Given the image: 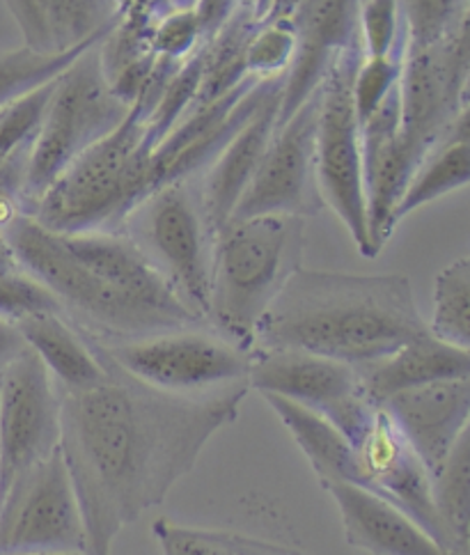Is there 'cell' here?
<instances>
[{
    "instance_id": "1",
    "label": "cell",
    "mask_w": 470,
    "mask_h": 555,
    "mask_svg": "<svg viewBox=\"0 0 470 555\" xmlns=\"http://www.w3.org/2000/svg\"><path fill=\"white\" fill-rule=\"evenodd\" d=\"M94 351L104 379L81 390L57 388L61 454L81 507L86 555H113L120 532L161 505L213 436L239 418L250 388L239 382L200 395L168 392Z\"/></svg>"
},
{
    "instance_id": "2",
    "label": "cell",
    "mask_w": 470,
    "mask_h": 555,
    "mask_svg": "<svg viewBox=\"0 0 470 555\" xmlns=\"http://www.w3.org/2000/svg\"><path fill=\"white\" fill-rule=\"evenodd\" d=\"M425 333L406 275L301 267L264 312L252 349H299L358 367Z\"/></svg>"
},
{
    "instance_id": "3",
    "label": "cell",
    "mask_w": 470,
    "mask_h": 555,
    "mask_svg": "<svg viewBox=\"0 0 470 555\" xmlns=\"http://www.w3.org/2000/svg\"><path fill=\"white\" fill-rule=\"evenodd\" d=\"M305 221L297 216H232L213 230L207 324L244 351L289 278L301 269Z\"/></svg>"
},
{
    "instance_id": "4",
    "label": "cell",
    "mask_w": 470,
    "mask_h": 555,
    "mask_svg": "<svg viewBox=\"0 0 470 555\" xmlns=\"http://www.w3.org/2000/svg\"><path fill=\"white\" fill-rule=\"evenodd\" d=\"M147 141V96L125 122L74 162L39 197L32 218L51 232H117L154 191Z\"/></svg>"
},
{
    "instance_id": "5",
    "label": "cell",
    "mask_w": 470,
    "mask_h": 555,
    "mask_svg": "<svg viewBox=\"0 0 470 555\" xmlns=\"http://www.w3.org/2000/svg\"><path fill=\"white\" fill-rule=\"evenodd\" d=\"M5 236L24 275L44 287L61 312L88 338L120 343L188 328L113 285L106 275L76 257L61 234L39 225L32 216H18Z\"/></svg>"
},
{
    "instance_id": "6",
    "label": "cell",
    "mask_w": 470,
    "mask_h": 555,
    "mask_svg": "<svg viewBox=\"0 0 470 555\" xmlns=\"http://www.w3.org/2000/svg\"><path fill=\"white\" fill-rule=\"evenodd\" d=\"M131 106L110 88L100 61V44L78 55L55 78L30 147V214L57 177L125 122Z\"/></svg>"
},
{
    "instance_id": "7",
    "label": "cell",
    "mask_w": 470,
    "mask_h": 555,
    "mask_svg": "<svg viewBox=\"0 0 470 555\" xmlns=\"http://www.w3.org/2000/svg\"><path fill=\"white\" fill-rule=\"evenodd\" d=\"M122 232L174 296L207 324L213 232L195 182H172L152 191L127 216Z\"/></svg>"
},
{
    "instance_id": "8",
    "label": "cell",
    "mask_w": 470,
    "mask_h": 555,
    "mask_svg": "<svg viewBox=\"0 0 470 555\" xmlns=\"http://www.w3.org/2000/svg\"><path fill=\"white\" fill-rule=\"evenodd\" d=\"M361 57V47L340 53L319 86L315 164L324 207L340 218L361 255L371 260L375 255L369 246L363 191L361 120L351 96V83Z\"/></svg>"
},
{
    "instance_id": "9",
    "label": "cell",
    "mask_w": 470,
    "mask_h": 555,
    "mask_svg": "<svg viewBox=\"0 0 470 555\" xmlns=\"http://www.w3.org/2000/svg\"><path fill=\"white\" fill-rule=\"evenodd\" d=\"M88 343L139 382L180 395H200L246 382L250 363V351L232 345L209 326L174 328L120 343L94 338Z\"/></svg>"
},
{
    "instance_id": "10",
    "label": "cell",
    "mask_w": 470,
    "mask_h": 555,
    "mask_svg": "<svg viewBox=\"0 0 470 555\" xmlns=\"http://www.w3.org/2000/svg\"><path fill=\"white\" fill-rule=\"evenodd\" d=\"M86 555L81 507L61 450L0 495V555Z\"/></svg>"
},
{
    "instance_id": "11",
    "label": "cell",
    "mask_w": 470,
    "mask_h": 555,
    "mask_svg": "<svg viewBox=\"0 0 470 555\" xmlns=\"http://www.w3.org/2000/svg\"><path fill=\"white\" fill-rule=\"evenodd\" d=\"M468 28L432 47H406L397 86L400 129L414 166L470 108Z\"/></svg>"
},
{
    "instance_id": "12",
    "label": "cell",
    "mask_w": 470,
    "mask_h": 555,
    "mask_svg": "<svg viewBox=\"0 0 470 555\" xmlns=\"http://www.w3.org/2000/svg\"><path fill=\"white\" fill-rule=\"evenodd\" d=\"M246 384L324 415L347 441L379 406L365 395L354 365L299 349H250Z\"/></svg>"
},
{
    "instance_id": "13",
    "label": "cell",
    "mask_w": 470,
    "mask_h": 555,
    "mask_svg": "<svg viewBox=\"0 0 470 555\" xmlns=\"http://www.w3.org/2000/svg\"><path fill=\"white\" fill-rule=\"evenodd\" d=\"M61 390L26 347L0 372V495L61 450Z\"/></svg>"
},
{
    "instance_id": "14",
    "label": "cell",
    "mask_w": 470,
    "mask_h": 555,
    "mask_svg": "<svg viewBox=\"0 0 470 555\" xmlns=\"http://www.w3.org/2000/svg\"><path fill=\"white\" fill-rule=\"evenodd\" d=\"M317 106L319 90L276 125L262 164L232 216H297L305 221L324 209L315 164Z\"/></svg>"
},
{
    "instance_id": "15",
    "label": "cell",
    "mask_w": 470,
    "mask_h": 555,
    "mask_svg": "<svg viewBox=\"0 0 470 555\" xmlns=\"http://www.w3.org/2000/svg\"><path fill=\"white\" fill-rule=\"evenodd\" d=\"M278 83H283V78H271V81L248 78L225 96L193 106L152 150L149 166L154 191L172 182L195 180Z\"/></svg>"
},
{
    "instance_id": "16",
    "label": "cell",
    "mask_w": 470,
    "mask_h": 555,
    "mask_svg": "<svg viewBox=\"0 0 470 555\" xmlns=\"http://www.w3.org/2000/svg\"><path fill=\"white\" fill-rule=\"evenodd\" d=\"M349 443L354 450V485L395 503L443 546V532L432 503V475L388 413L377 406Z\"/></svg>"
},
{
    "instance_id": "17",
    "label": "cell",
    "mask_w": 470,
    "mask_h": 555,
    "mask_svg": "<svg viewBox=\"0 0 470 555\" xmlns=\"http://www.w3.org/2000/svg\"><path fill=\"white\" fill-rule=\"evenodd\" d=\"M363 0H299L287 14L297 30V53L280 86L278 122L315 94L328 67L349 49L361 47L358 10Z\"/></svg>"
},
{
    "instance_id": "18",
    "label": "cell",
    "mask_w": 470,
    "mask_h": 555,
    "mask_svg": "<svg viewBox=\"0 0 470 555\" xmlns=\"http://www.w3.org/2000/svg\"><path fill=\"white\" fill-rule=\"evenodd\" d=\"M363 191L371 255H379L395 232V209L414 172V162L402 143L397 88L361 125Z\"/></svg>"
},
{
    "instance_id": "19",
    "label": "cell",
    "mask_w": 470,
    "mask_h": 555,
    "mask_svg": "<svg viewBox=\"0 0 470 555\" xmlns=\"http://www.w3.org/2000/svg\"><path fill=\"white\" fill-rule=\"evenodd\" d=\"M418 454L429 475L449 457L470 423V376L441 379L393 395L379 404Z\"/></svg>"
},
{
    "instance_id": "20",
    "label": "cell",
    "mask_w": 470,
    "mask_h": 555,
    "mask_svg": "<svg viewBox=\"0 0 470 555\" xmlns=\"http://www.w3.org/2000/svg\"><path fill=\"white\" fill-rule=\"evenodd\" d=\"M280 86L283 83L266 94L258 111L250 115V120L230 138V143L198 175L200 182H195V186H198L200 205L211 232L232 218L241 195L262 164L264 152L278 125Z\"/></svg>"
},
{
    "instance_id": "21",
    "label": "cell",
    "mask_w": 470,
    "mask_h": 555,
    "mask_svg": "<svg viewBox=\"0 0 470 555\" xmlns=\"http://www.w3.org/2000/svg\"><path fill=\"white\" fill-rule=\"evenodd\" d=\"M340 512L347 542L371 555H449L418 521L395 503L361 485H322Z\"/></svg>"
},
{
    "instance_id": "22",
    "label": "cell",
    "mask_w": 470,
    "mask_h": 555,
    "mask_svg": "<svg viewBox=\"0 0 470 555\" xmlns=\"http://www.w3.org/2000/svg\"><path fill=\"white\" fill-rule=\"evenodd\" d=\"M24 37L39 53H67L96 44L120 22V0H3Z\"/></svg>"
},
{
    "instance_id": "23",
    "label": "cell",
    "mask_w": 470,
    "mask_h": 555,
    "mask_svg": "<svg viewBox=\"0 0 470 555\" xmlns=\"http://www.w3.org/2000/svg\"><path fill=\"white\" fill-rule=\"evenodd\" d=\"M356 372L367 398L381 404L410 388L470 376V349H459L425 333L379 361L358 365Z\"/></svg>"
},
{
    "instance_id": "24",
    "label": "cell",
    "mask_w": 470,
    "mask_h": 555,
    "mask_svg": "<svg viewBox=\"0 0 470 555\" xmlns=\"http://www.w3.org/2000/svg\"><path fill=\"white\" fill-rule=\"evenodd\" d=\"M14 322L57 388L81 390L104 379L102 359L61 310L30 312Z\"/></svg>"
},
{
    "instance_id": "25",
    "label": "cell",
    "mask_w": 470,
    "mask_h": 555,
    "mask_svg": "<svg viewBox=\"0 0 470 555\" xmlns=\"http://www.w3.org/2000/svg\"><path fill=\"white\" fill-rule=\"evenodd\" d=\"M470 180V108L445 131L410 172L402 201L395 209V228L408 214L464 189Z\"/></svg>"
},
{
    "instance_id": "26",
    "label": "cell",
    "mask_w": 470,
    "mask_h": 555,
    "mask_svg": "<svg viewBox=\"0 0 470 555\" xmlns=\"http://www.w3.org/2000/svg\"><path fill=\"white\" fill-rule=\"evenodd\" d=\"M262 398L276 411L287 431L293 436V441L299 443L319 485L332 480L354 482V450H351L347 436L336 425L328 423L324 415L278 398V395L264 392Z\"/></svg>"
},
{
    "instance_id": "27",
    "label": "cell",
    "mask_w": 470,
    "mask_h": 555,
    "mask_svg": "<svg viewBox=\"0 0 470 555\" xmlns=\"http://www.w3.org/2000/svg\"><path fill=\"white\" fill-rule=\"evenodd\" d=\"M258 24V18L239 5L230 22L200 47L203 74L193 106L209 104L213 99H221L248 81L250 76L246 72V49Z\"/></svg>"
},
{
    "instance_id": "28",
    "label": "cell",
    "mask_w": 470,
    "mask_h": 555,
    "mask_svg": "<svg viewBox=\"0 0 470 555\" xmlns=\"http://www.w3.org/2000/svg\"><path fill=\"white\" fill-rule=\"evenodd\" d=\"M470 441L464 434L449 457L432 475V503L449 555L470 548Z\"/></svg>"
},
{
    "instance_id": "29",
    "label": "cell",
    "mask_w": 470,
    "mask_h": 555,
    "mask_svg": "<svg viewBox=\"0 0 470 555\" xmlns=\"http://www.w3.org/2000/svg\"><path fill=\"white\" fill-rule=\"evenodd\" d=\"M96 44L78 47L67 53H39L28 47L0 51V111L51 86L78 55Z\"/></svg>"
},
{
    "instance_id": "30",
    "label": "cell",
    "mask_w": 470,
    "mask_h": 555,
    "mask_svg": "<svg viewBox=\"0 0 470 555\" xmlns=\"http://www.w3.org/2000/svg\"><path fill=\"white\" fill-rule=\"evenodd\" d=\"M434 338L470 349V260L459 257L439 271L434 287V314L427 324Z\"/></svg>"
},
{
    "instance_id": "31",
    "label": "cell",
    "mask_w": 470,
    "mask_h": 555,
    "mask_svg": "<svg viewBox=\"0 0 470 555\" xmlns=\"http://www.w3.org/2000/svg\"><path fill=\"white\" fill-rule=\"evenodd\" d=\"M406 47H432L470 26V0H400Z\"/></svg>"
},
{
    "instance_id": "32",
    "label": "cell",
    "mask_w": 470,
    "mask_h": 555,
    "mask_svg": "<svg viewBox=\"0 0 470 555\" xmlns=\"http://www.w3.org/2000/svg\"><path fill=\"white\" fill-rule=\"evenodd\" d=\"M297 53V30L287 16H269L254 26L246 49V72L250 78L271 81L283 78Z\"/></svg>"
},
{
    "instance_id": "33",
    "label": "cell",
    "mask_w": 470,
    "mask_h": 555,
    "mask_svg": "<svg viewBox=\"0 0 470 555\" xmlns=\"http://www.w3.org/2000/svg\"><path fill=\"white\" fill-rule=\"evenodd\" d=\"M361 51L383 57L406 51V28L400 0H363L358 10Z\"/></svg>"
},
{
    "instance_id": "34",
    "label": "cell",
    "mask_w": 470,
    "mask_h": 555,
    "mask_svg": "<svg viewBox=\"0 0 470 555\" xmlns=\"http://www.w3.org/2000/svg\"><path fill=\"white\" fill-rule=\"evenodd\" d=\"M147 44L156 61L174 65L186 63L188 57L205 44V37L193 8H168L149 28Z\"/></svg>"
},
{
    "instance_id": "35",
    "label": "cell",
    "mask_w": 470,
    "mask_h": 555,
    "mask_svg": "<svg viewBox=\"0 0 470 555\" xmlns=\"http://www.w3.org/2000/svg\"><path fill=\"white\" fill-rule=\"evenodd\" d=\"M404 55L406 51L383 57H361L354 74V83H351V96H354V106L361 125L386 102L390 92L400 86Z\"/></svg>"
},
{
    "instance_id": "36",
    "label": "cell",
    "mask_w": 470,
    "mask_h": 555,
    "mask_svg": "<svg viewBox=\"0 0 470 555\" xmlns=\"http://www.w3.org/2000/svg\"><path fill=\"white\" fill-rule=\"evenodd\" d=\"M152 532L164 555H237L230 532L205 530L174 524L170 519L154 521Z\"/></svg>"
},
{
    "instance_id": "37",
    "label": "cell",
    "mask_w": 470,
    "mask_h": 555,
    "mask_svg": "<svg viewBox=\"0 0 470 555\" xmlns=\"http://www.w3.org/2000/svg\"><path fill=\"white\" fill-rule=\"evenodd\" d=\"M51 86L0 111V164L35 141Z\"/></svg>"
},
{
    "instance_id": "38",
    "label": "cell",
    "mask_w": 470,
    "mask_h": 555,
    "mask_svg": "<svg viewBox=\"0 0 470 555\" xmlns=\"http://www.w3.org/2000/svg\"><path fill=\"white\" fill-rule=\"evenodd\" d=\"M30 147L14 152L0 164V232H5L18 216H30L28 205V164Z\"/></svg>"
},
{
    "instance_id": "39",
    "label": "cell",
    "mask_w": 470,
    "mask_h": 555,
    "mask_svg": "<svg viewBox=\"0 0 470 555\" xmlns=\"http://www.w3.org/2000/svg\"><path fill=\"white\" fill-rule=\"evenodd\" d=\"M39 310H61L53 296L39 287L28 275H12L0 278V317H18L39 312Z\"/></svg>"
},
{
    "instance_id": "40",
    "label": "cell",
    "mask_w": 470,
    "mask_h": 555,
    "mask_svg": "<svg viewBox=\"0 0 470 555\" xmlns=\"http://www.w3.org/2000/svg\"><path fill=\"white\" fill-rule=\"evenodd\" d=\"M26 347L28 345L16 322L10 320V317H0V372H3Z\"/></svg>"
},
{
    "instance_id": "41",
    "label": "cell",
    "mask_w": 470,
    "mask_h": 555,
    "mask_svg": "<svg viewBox=\"0 0 470 555\" xmlns=\"http://www.w3.org/2000/svg\"><path fill=\"white\" fill-rule=\"evenodd\" d=\"M230 542L237 555H305L301 551L278 546L258 538H248V534H237V532H230Z\"/></svg>"
},
{
    "instance_id": "42",
    "label": "cell",
    "mask_w": 470,
    "mask_h": 555,
    "mask_svg": "<svg viewBox=\"0 0 470 555\" xmlns=\"http://www.w3.org/2000/svg\"><path fill=\"white\" fill-rule=\"evenodd\" d=\"M125 18H135V22L154 24L156 16L164 14L170 5L168 0H120Z\"/></svg>"
},
{
    "instance_id": "43",
    "label": "cell",
    "mask_w": 470,
    "mask_h": 555,
    "mask_svg": "<svg viewBox=\"0 0 470 555\" xmlns=\"http://www.w3.org/2000/svg\"><path fill=\"white\" fill-rule=\"evenodd\" d=\"M12 275H24V271L18 267V260L8 242L5 232H0V278H12Z\"/></svg>"
},
{
    "instance_id": "44",
    "label": "cell",
    "mask_w": 470,
    "mask_h": 555,
    "mask_svg": "<svg viewBox=\"0 0 470 555\" xmlns=\"http://www.w3.org/2000/svg\"><path fill=\"white\" fill-rule=\"evenodd\" d=\"M239 5L248 10L258 22H264L273 12V8H276V0H239Z\"/></svg>"
},
{
    "instance_id": "45",
    "label": "cell",
    "mask_w": 470,
    "mask_h": 555,
    "mask_svg": "<svg viewBox=\"0 0 470 555\" xmlns=\"http://www.w3.org/2000/svg\"><path fill=\"white\" fill-rule=\"evenodd\" d=\"M297 3L299 0H276V8H273V12L269 16H287L289 10Z\"/></svg>"
},
{
    "instance_id": "46",
    "label": "cell",
    "mask_w": 470,
    "mask_h": 555,
    "mask_svg": "<svg viewBox=\"0 0 470 555\" xmlns=\"http://www.w3.org/2000/svg\"><path fill=\"white\" fill-rule=\"evenodd\" d=\"M170 8H193L195 0H168Z\"/></svg>"
},
{
    "instance_id": "47",
    "label": "cell",
    "mask_w": 470,
    "mask_h": 555,
    "mask_svg": "<svg viewBox=\"0 0 470 555\" xmlns=\"http://www.w3.org/2000/svg\"><path fill=\"white\" fill-rule=\"evenodd\" d=\"M69 555H83V553H69Z\"/></svg>"
}]
</instances>
